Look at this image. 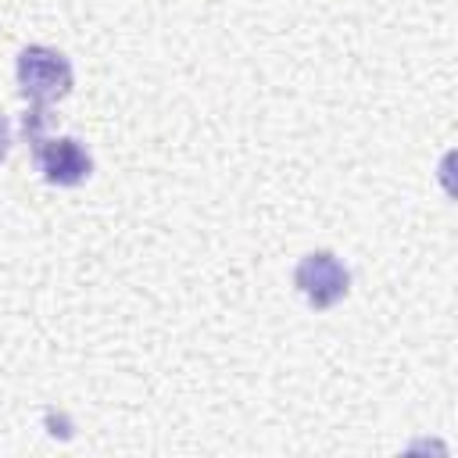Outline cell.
Wrapping results in <instances>:
<instances>
[{
    "instance_id": "4",
    "label": "cell",
    "mask_w": 458,
    "mask_h": 458,
    "mask_svg": "<svg viewBox=\"0 0 458 458\" xmlns=\"http://www.w3.org/2000/svg\"><path fill=\"white\" fill-rule=\"evenodd\" d=\"M11 125H7V118L0 114V161H7V154H11Z\"/></svg>"
},
{
    "instance_id": "2",
    "label": "cell",
    "mask_w": 458,
    "mask_h": 458,
    "mask_svg": "<svg viewBox=\"0 0 458 458\" xmlns=\"http://www.w3.org/2000/svg\"><path fill=\"white\" fill-rule=\"evenodd\" d=\"M293 286L315 311H329L351 293V272L333 250H311L297 261Z\"/></svg>"
},
{
    "instance_id": "1",
    "label": "cell",
    "mask_w": 458,
    "mask_h": 458,
    "mask_svg": "<svg viewBox=\"0 0 458 458\" xmlns=\"http://www.w3.org/2000/svg\"><path fill=\"white\" fill-rule=\"evenodd\" d=\"M14 79H18V93L29 104H39V107H50V104L64 100L75 86L72 61L61 50L43 47V43L21 47V54L14 61Z\"/></svg>"
},
{
    "instance_id": "3",
    "label": "cell",
    "mask_w": 458,
    "mask_h": 458,
    "mask_svg": "<svg viewBox=\"0 0 458 458\" xmlns=\"http://www.w3.org/2000/svg\"><path fill=\"white\" fill-rule=\"evenodd\" d=\"M32 161L50 186H79L93 175V157L75 136H47L32 147Z\"/></svg>"
}]
</instances>
